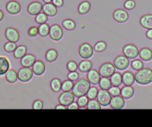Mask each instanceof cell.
<instances>
[{
	"mask_svg": "<svg viewBox=\"0 0 152 127\" xmlns=\"http://www.w3.org/2000/svg\"><path fill=\"white\" fill-rule=\"evenodd\" d=\"M122 82L125 85H132L135 82V76L130 71H126L122 75Z\"/></svg>",
	"mask_w": 152,
	"mask_h": 127,
	"instance_id": "cell-21",
	"label": "cell"
},
{
	"mask_svg": "<svg viewBox=\"0 0 152 127\" xmlns=\"http://www.w3.org/2000/svg\"><path fill=\"white\" fill-rule=\"evenodd\" d=\"M52 0H43V1L45 2V3H49V2H51Z\"/></svg>",
	"mask_w": 152,
	"mask_h": 127,
	"instance_id": "cell-54",
	"label": "cell"
},
{
	"mask_svg": "<svg viewBox=\"0 0 152 127\" xmlns=\"http://www.w3.org/2000/svg\"><path fill=\"white\" fill-rule=\"evenodd\" d=\"M62 25L65 29L69 31L73 30L76 27L75 22L73 20L70 18H66L62 22Z\"/></svg>",
	"mask_w": 152,
	"mask_h": 127,
	"instance_id": "cell-32",
	"label": "cell"
},
{
	"mask_svg": "<svg viewBox=\"0 0 152 127\" xmlns=\"http://www.w3.org/2000/svg\"><path fill=\"white\" fill-rule=\"evenodd\" d=\"M43 8L42 4L39 1H33L30 2L27 7V12L31 15H36L40 12Z\"/></svg>",
	"mask_w": 152,
	"mask_h": 127,
	"instance_id": "cell-14",
	"label": "cell"
},
{
	"mask_svg": "<svg viewBox=\"0 0 152 127\" xmlns=\"http://www.w3.org/2000/svg\"><path fill=\"white\" fill-rule=\"evenodd\" d=\"M27 48L25 45H20L17 47L15 50L14 51V57L17 59H21L27 53Z\"/></svg>",
	"mask_w": 152,
	"mask_h": 127,
	"instance_id": "cell-26",
	"label": "cell"
},
{
	"mask_svg": "<svg viewBox=\"0 0 152 127\" xmlns=\"http://www.w3.org/2000/svg\"><path fill=\"white\" fill-rule=\"evenodd\" d=\"M110 81L113 86H120L122 82V75L121 73L119 72H115L114 74L110 77Z\"/></svg>",
	"mask_w": 152,
	"mask_h": 127,
	"instance_id": "cell-31",
	"label": "cell"
},
{
	"mask_svg": "<svg viewBox=\"0 0 152 127\" xmlns=\"http://www.w3.org/2000/svg\"><path fill=\"white\" fill-rule=\"evenodd\" d=\"M93 66L92 62L90 60L84 59L80 61L78 64V69L81 72H87Z\"/></svg>",
	"mask_w": 152,
	"mask_h": 127,
	"instance_id": "cell-25",
	"label": "cell"
},
{
	"mask_svg": "<svg viewBox=\"0 0 152 127\" xmlns=\"http://www.w3.org/2000/svg\"><path fill=\"white\" fill-rule=\"evenodd\" d=\"M35 21L39 24H43L48 20V17L45 12H40L35 17Z\"/></svg>",
	"mask_w": 152,
	"mask_h": 127,
	"instance_id": "cell-37",
	"label": "cell"
},
{
	"mask_svg": "<svg viewBox=\"0 0 152 127\" xmlns=\"http://www.w3.org/2000/svg\"><path fill=\"white\" fill-rule=\"evenodd\" d=\"M27 33L30 37H36L39 34V28L36 26H31L27 31Z\"/></svg>",
	"mask_w": 152,
	"mask_h": 127,
	"instance_id": "cell-44",
	"label": "cell"
},
{
	"mask_svg": "<svg viewBox=\"0 0 152 127\" xmlns=\"http://www.w3.org/2000/svg\"><path fill=\"white\" fill-rule=\"evenodd\" d=\"M94 49L92 46L87 43H82L78 48V54L80 56L84 59H88L91 58L93 54Z\"/></svg>",
	"mask_w": 152,
	"mask_h": 127,
	"instance_id": "cell-3",
	"label": "cell"
},
{
	"mask_svg": "<svg viewBox=\"0 0 152 127\" xmlns=\"http://www.w3.org/2000/svg\"><path fill=\"white\" fill-rule=\"evenodd\" d=\"M111 99L112 96L109 91L103 89H100L98 91L97 100L102 106H108L110 104Z\"/></svg>",
	"mask_w": 152,
	"mask_h": 127,
	"instance_id": "cell-7",
	"label": "cell"
},
{
	"mask_svg": "<svg viewBox=\"0 0 152 127\" xmlns=\"http://www.w3.org/2000/svg\"><path fill=\"white\" fill-rule=\"evenodd\" d=\"M10 67L8 59L5 56H0V75L6 74Z\"/></svg>",
	"mask_w": 152,
	"mask_h": 127,
	"instance_id": "cell-24",
	"label": "cell"
},
{
	"mask_svg": "<svg viewBox=\"0 0 152 127\" xmlns=\"http://www.w3.org/2000/svg\"><path fill=\"white\" fill-rule=\"evenodd\" d=\"M75 100V96L72 92L69 91H63L59 95L58 97V101L59 103L68 106L72 103Z\"/></svg>",
	"mask_w": 152,
	"mask_h": 127,
	"instance_id": "cell-10",
	"label": "cell"
},
{
	"mask_svg": "<svg viewBox=\"0 0 152 127\" xmlns=\"http://www.w3.org/2000/svg\"><path fill=\"white\" fill-rule=\"evenodd\" d=\"M58 56V52L56 49L51 48L48 49L45 54V58L48 62H53L56 60Z\"/></svg>",
	"mask_w": 152,
	"mask_h": 127,
	"instance_id": "cell-29",
	"label": "cell"
},
{
	"mask_svg": "<svg viewBox=\"0 0 152 127\" xmlns=\"http://www.w3.org/2000/svg\"><path fill=\"white\" fill-rule=\"evenodd\" d=\"M99 87L101 89L108 90L112 87V83L110 81V79L108 78L107 77H102L100 78V81L99 82Z\"/></svg>",
	"mask_w": 152,
	"mask_h": 127,
	"instance_id": "cell-34",
	"label": "cell"
},
{
	"mask_svg": "<svg viewBox=\"0 0 152 127\" xmlns=\"http://www.w3.org/2000/svg\"><path fill=\"white\" fill-rule=\"evenodd\" d=\"M67 77L68 79L72 80V81H76L79 78V74L77 71H72V72H69L68 75Z\"/></svg>",
	"mask_w": 152,
	"mask_h": 127,
	"instance_id": "cell-48",
	"label": "cell"
},
{
	"mask_svg": "<svg viewBox=\"0 0 152 127\" xmlns=\"http://www.w3.org/2000/svg\"><path fill=\"white\" fill-rule=\"evenodd\" d=\"M43 107V102L41 99L35 100L32 104V108L33 109H42Z\"/></svg>",
	"mask_w": 152,
	"mask_h": 127,
	"instance_id": "cell-46",
	"label": "cell"
},
{
	"mask_svg": "<svg viewBox=\"0 0 152 127\" xmlns=\"http://www.w3.org/2000/svg\"><path fill=\"white\" fill-rule=\"evenodd\" d=\"M32 70L33 73L36 75H42L44 74L46 70L45 63L41 60H37L32 65Z\"/></svg>",
	"mask_w": 152,
	"mask_h": 127,
	"instance_id": "cell-17",
	"label": "cell"
},
{
	"mask_svg": "<svg viewBox=\"0 0 152 127\" xmlns=\"http://www.w3.org/2000/svg\"><path fill=\"white\" fill-rule=\"evenodd\" d=\"M91 8V4L88 1H83L80 3L78 7V12L80 14H86L89 12Z\"/></svg>",
	"mask_w": 152,
	"mask_h": 127,
	"instance_id": "cell-27",
	"label": "cell"
},
{
	"mask_svg": "<svg viewBox=\"0 0 152 127\" xmlns=\"http://www.w3.org/2000/svg\"><path fill=\"white\" fill-rule=\"evenodd\" d=\"M66 68L69 72L76 71L78 69V65L74 60H70L67 62Z\"/></svg>",
	"mask_w": 152,
	"mask_h": 127,
	"instance_id": "cell-43",
	"label": "cell"
},
{
	"mask_svg": "<svg viewBox=\"0 0 152 127\" xmlns=\"http://www.w3.org/2000/svg\"><path fill=\"white\" fill-rule=\"evenodd\" d=\"M107 47L106 43L104 41H99L94 45V49L97 52H102L106 50Z\"/></svg>",
	"mask_w": 152,
	"mask_h": 127,
	"instance_id": "cell-38",
	"label": "cell"
},
{
	"mask_svg": "<svg viewBox=\"0 0 152 127\" xmlns=\"http://www.w3.org/2000/svg\"><path fill=\"white\" fill-rule=\"evenodd\" d=\"M6 39L12 42H17L20 39V33L14 27H9L6 28L5 31Z\"/></svg>",
	"mask_w": 152,
	"mask_h": 127,
	"instance_id": "cell-12",
	"label": "cell"
},
{
	"mask_svg": "<svg viewBox=\"0 0 152 127\" xmlns=\"http://www.w3.org/2000/svg\"><path fill=\"white\" fill-rule=\"evenodd\" d=\"M145 35L148 39L152 40V29L147 30V31L145 33Z\"/></svg>",
	"mask_w": 152,
	"mask_h": 127,
	"instance_id": "cell-51",
	"label": "cell"
},
{
	"mask_svg": "<svg viewBox=\"0 0 152 127\" xmlns=\"http://www.w3.org/2000/svg\"><path fill=\"white\" fill-rule=\"evenodd\" d=\"M79 109V106L77 101H73L68 106V109Z\"/></svg>",
	"mask_w": 152,
	"mask_h": 127,
	"instance_id": "cell-50",
	"label": "cell"
},
{
	"mask_svg": "<svg viewBox=\"0 0 152 127\" xmlns=\"http://www.w3.org/2000/svg\"><path fill=\"white\" fill-rule=\"evenodd\" d=\"M88 101V99L87 96H86L78 97V99L77 100V102L79 106V107L80 108H85V107L87 106Z\"/></svg>",
	"mask_w": 152,
	"mask_h": 127,
	"instance_id": "cell-42",
	"label": "cell"
},
{
	"mask_svg": "<svg viewBox=\"0 0 152 127\" xmlns=\"http://www.w3.org/2000/svg\"><path fill=\"white\" fill-rule=\"evenodd\" d=\"M124 55L129 59L136 58L139 55V50L137 47L133 44H126L122 49Z\"/></svg>",
	"mask_w": 152,
	"mask_h": 127,
	"instance_id": "cell-5",
	"label": "cell"
},
{
	"mask_svg": "<svg viewBox=\"0 0 152 127\" xmlns=\"http://www.w3.org/2000/svg\"><path fill=\"white\" fill-rule=\"evenodd\" d=\"M115 72V66L110 62H104L99 67V72L103 77H110Z\"/></svg>",
	"mask_w": 152,
	"mask_h": 127,
	"instance_id": "cell-4",
	"label": "cell"
},
{
	"mask_svg": "<svg viewBox=\"0 0 152 127\" xmlns=\"http://www.w3.org/2000/svg\"><path fill=\"white\" fill-rule=\"evenodd\" d=\"M36 57L32 53L26 54L20 61V64L24 67H31L36 61Z\"/></svg>",
	"mask_w": 152,
	"mask_h": 127,
	"instance_id": "cell-15",
	"label": "cell"
},
{
	"mask_svg": "<svg viewBox=\"0 0 152 127\" xmlns=\"http://www.w3.org/2000/svg\"><path fill=\"white\" fill-rule=\"evenodd\" d=\"M109 91L112 96H119L121 94V89L116 86L111 87L109 88Z\"/></svg>",
	"mask_w": 152,
	"mask_h": 127,
	"instance_id": "cell-47",
	"label": "cell"
},
{
	"mask_svg": "<svg viewBox=\"0 0 152 127\" xmlns=\"http://www.w3.org/2000/svg\"><path fill=\"white\" fill-rule=\"evenodd\" d=\"M39 28V34L41 37H46L49 34L50 27L48 24L43 23L41 24L38 27Z\"/></svg>",
	"mask_w": 152,
	"mask_h": 127,
	"instance_id": "cell-33",
	"label": "cell"
},
{
	"mask_svg": "<svg viewBox=\"0 0 152 127\" xmlns=\"http://www.w3.org/2000/svg\"><path fill=\"white\" fill-rule=\"evenodd\" d=\"M110 105L112 109H120L123 108L125 106V100L122 96H113L111 99Z\"/></svg>",
	"mask_w": 152,
	"mask_h": 127,
	"instance_id": "cell-18",
	"label": "cell"
},
{
	"mask_svg": "<svg viewBox=\"0 0 152 127\" xmlns=\"http://www.w3.org/2000/svg\"><path fill=\"white\" fill-rule=\"evenodd\" d=\"M135 81L141 85H147L152 82V70L149 68H142L135 74Z\"/></svg>",
	"mask_w": 152,
	"mask_h": 127,
	"instance_id": "cell-2",
	"label": "cell"
},
{
	"mask_svg": "<svg viewBox=\"0 0 152 127\" xmlns=\"http://www.w3.org/2000/svg\"><path fill=\"white\" fill-rule=\"evenodd\" d=\"M124 7L127 10L133 9L135 7V2L134 0H126L124 4Z\"/></svg>",
	"mask_w": 152,
	"mask_h": 127,
	"instance_id": "cell-45",
	"label": "cell"
},
{
	"mask_svg": "<svg viewBox=\"0 0 152 127\" xmlns=\"http://www.w3.org/2000/svg\"><path fill=\"white\" fill-rule=\"evenodd\" d=\"M139 56L142 61H149L152 59V50L147 47H142L139 51Z\"/></svg>",
	"mask_w": 152,
	"mask_h": 127,
	"instance_id": "cell-23",
	"label": "cell"
},
{
	"mask_svg": "<svg viewBox=\"0 0 152 127\" xmlns=\"http://www.w3.org/2000/svg\"><path fill=\"white\" fill-rule=\"evenodd\" d=\"M50 86L52 90L55 93L60 91L62 86V82L58 78H54L51 80L50 82Z\"/></svg>",
	"mask_w": 152,
	"mask_h": 127,
	"instance_id": "cell-30",
	"label": "cell"
},
{
	"mask_svg": "<svg viewBox=\"0 0 152 127\" xmlns=\"http://www.w3.org/2000/svg\"><path fill=\"white\" fill-rule=\"evenodd\" d=\"M86 108L87 109H100L101 104L97 101V100H96L95 99H90L88 101Z\"/></svg>",
	"mask_w": 152,
	"mask_h": 127,
	"instance_id": "cell-36",
	"label": "cell"
},
{
	"mask_svg": "<svg viewBox=\"0 0 152 127\" xmlns=\"http://www.w3.org/2000/svg\"><path fill=\"white\" fill-rule=\"evenodd\" d=\"M74 86V82L73 81L68 79L64 80L62 82V86L61 89L62 91H69L71 90H72Z\"/></svg>",
	"mask_w": 152,
	"mask_h": 127,
	"instance_id": "cell-35",
	"label": "cell"
},
{
	"mask_svg": "<svg viewBox=\"0 0 152 127\" xmlns=\"http://www.w3.org/2000/svg\"><path fill=\"white\" fill-rule=\"evenodd\" d=\"M55 109H68V107H66V106H64V105L59 103L55 107Z\"/></svg>",
	"mask_w": 152,
	"mask_h": 127,
	"instance_id": "cell-52",
	"label": "cell"
},
{
	"mask_svg": "<svg viewBox=\"0 0 152 127\" xmlns=\"http://www.w3.org/2000/svg\"><path fill=\"white\" fill-rule=\"evenodd\" d=\"M140 23L145 29H152V14H147L141 16L140 18Z\"/></svg>",
	"mask_w": 152,
	"mask_h": 127,
	"instance_id": "cell-20",
	"label": "cell"
},
{
	"mask_svg": "<svg viewBox=\"0 0 152 127\" xmlns=\"http://www.w3.org/2000/svg\"><path fill=\"white\" fill-rule=\"evenodd\" d=\"M4 17V13L2 11V10L0 9V22L3 20Z\"/></svg>",
	"mask_w": 152,
	"mask_h": 127,
	"instance_id": "cell-53",
	"label": "cell"
},
{
	"mask_svg": "<svg viewBox=\"0 0 152 127\" xmlns=\"http://www.w3.org/2000/svg\"><path fill=\"white\" fill-rule=\"evenodd\" d=\"M100 75L99 72L95 69H91L87 74V80L93 85H97L99 84L100 80Z\"/></svg>",
	"mask_w": 152,
	"mask_h": 127,
	"instance_id": "cell-16",
	"label": "cell"
},
{
	"mask_svg": "<svg viewBox=\"0 0 152 127\" xmlns=\"http://www.w3.org/2000/svg\"><path fill=\"white\" fill-rule=\"evenodd\" d=\"M90 87V82L88 80L84 78H81L77 80L74 84L72 93L75 97L77 98L86 96Z\"/></svg>",
	"mask_w": 152,
	"mask_h": 127,
	"instance_id": "cell-1",
	"label": "cell"
},
{
	"mask_svg": "<svg viewBox=\"0 0 152 127\" xmlns=\"http://www.w3.org/2000/svg\"><path fill=\"white\" fill-rule=\"evenodd\" d=\"M131 67L136 71H138L144 68V64L142 61L138 59H135L131 61Z\"/></svg>",
	"mask_w": 152,
	"mask_h": 127,
	"instance_id": "cell-39",
	"label": "cell"
},
{
	"mask_svg": "<svg viewBox=\"0 0 152 127\" xmlns=\"http://www.w3.org/2000/svg\"><path fill=\"white\" fill-rule=\"evenodd\" d=\"M42 10L49 17H54L56 15L58 9L53 3H45L43 5Z\"/></svg>",
	"mask_w": 152,
	"mask_h": 127,
	"instance_id": "cell-19",
	"label": "cell"
},
{
	"mask_svg": "<svg viewBox=\"0 0 152 127\" xmlns=\"http://www.w3.org/2000/svg\"><path fill=\"white\" fill-rule=\"evenodd\" d=\"M114 65L119 70H124L126 69L129 65V61L125 55H119L117 56L113 61Z\"/></svg>",
	"mask_w": 152,
	"mask_h": 127,
	"instance_id": "cell-9",
	"label": "cell"
},
{
	"mask_svg": "<svg viewBox=\"0 0 152 127\" xmlns=\"http://www.w3.org/2000/svg\"><path fill=\"white\" fill-rule=\"evenodd\" d=\"M113 18L116 22L123 23L128 20L129 15L125 9L122 8H118L113 11Z\"/></svg>",
	"mask_w": 152,
	"mask_h": 127,
	"instance_id": "cell-11",
	"label": "cell"
},
{
	"mask_svg": "<svg viewBox=\"0 0 152 127\" xmlns=\"http://www.w3.org/2000/svg\"><path fill=\"white\" fill-rule=\"evenodd\" d=\"M98 91L99 90L96 87H95V86L90 87V88L88 90L87 94V96L88 99L90 100L96 99L97 96Z\"/></svg>",
	"mask_w": 152,
	"mask_h": 127,
	"instance_id": "cell-40",
	"label": "cell"
},
{
	"mask_svg": "<svg viewBox=\"0 0 152 127\" xmlns=\"http://www.w3.org/2000/svg\"><path fill=\"white\" fill-rule=\"evenodd\" d=\"M17 44L15 42H8L5 43L4 45V50L8 53H12L13 52L15 49L17 48Z\"/></svg>",
	"mask_w": 152,
	"mask_h": 127,
	"instance_id": "cell-41",
	"label": "cell"
},
{
	"mask_svg": "<svg viewBox=\"0 0 152 127\" xmlns=\"http://www.w3.org/2000/svg\"><path fill=\"white\" fill-rule=\"evenodd\" d=\"M134 94V89L131 85L123 86L121 89V95L125 99L131 98Z\"/></svg>",
	"mask_w": 152,
	"mask_h": 127,
	"instance_id": "cell-22",
	"label": "cell"
},
{
	"mask_svg": "<svg viewBox=\"0 0 152 127\" xmlns=\"http://www.w3.org/2000/svg\"><path fill=\"white\" fill-rule=\"evenodd\" d=\"M33 72L30 67L20 68L18 71V78L23 82L29 81L33 77Z\"/></svg>",
	"mask_w": 152,
	"mask_h": 127,
	"instance_id": "cell-6",
	"label": "cell"
},
{
	"mask_svg": "<svg viewBox=\"0 0 152 127\" xmlns=\"http://www.w3.org/2000/svg\"><path fill=\"white\" fill-rule=\"evenodd\" d=\"M6 9L9 14L16 15L21 11V6L18 1L15 0H11L7 3Z\"/></svg>",
	"mask_w": 152,
	"mask_h": 127,
	"instance_id": "cell-13",
	"label": "cell"
},
{
	"mask_svg": "<svg viewBox=\"0 0 152 127\" xmlns=\"http://www.w3.org/2000/svg\"><path fill=\"white\" fill-rule=\"evenodd\" d=\"M52 2L56 7H61L64 5V0H52Z\"/></svg>",
	"mask_w": 152,
	"mask_h": 127,
	"instance_id": "cell-49",
	"label": "cell"
},
{
	"mask_svg": "<svg viewBox=\"0 0 152 127\" xmlns=\"http://www.w3.org/2000/svg\"><path fill=\"white\" fill-rule=\"evenodd\" d=\"M64 34L63 30L61 27L58 24H52L50 27L49 34L50 37L55 41H59L60 40Z\"/></svg>",
	"mask_w": 152,
	"mask_h": 127,
	"instance_id": "cell-8",
	"label": "cell"
},
{
	"mask_svg": "<svg viewBox=\"0 0 152 127\" xmlns=\"http://www.w3.org/2000/svg\"><path fill=\"white\" fill-rule=\"evenodd\" d=\"M5 79L10 83H15L18 79V72L14 69H10L6 73Z\"/></svg>",
	"mask_w": 152,
	"mask_h": 127,
	"instance_id": "cell-28",
	"label": "cell"
}]
</instances>
